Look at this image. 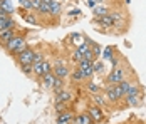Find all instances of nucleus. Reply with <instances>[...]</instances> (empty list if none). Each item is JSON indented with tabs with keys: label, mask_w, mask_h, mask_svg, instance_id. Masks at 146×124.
Instances as JSON below:
<instances>
[{
	"label": "nucleus",
	"mask_w": 146,
	"mask_h": 124,
	"mask_svg": "<svg viewBox=\"0 0 146 124\" xmlns=\"http://www.w3.org/2000/svg\"><path fill=\"white\" fill-rule=\"evenodd\" d=\"M126 77V69L123 67V66H116V67H113V70L108 74V84H113V86H116L119 84L123 79Z\"/></svg>",
	"instance_id": "1"
},
{
	"label": "nucleus",
	"mask_w": 146,
	"mask_h": 124,
	"mask_svg": "<svg viewBox=\"0 0 146 124\" xmlns=\"http://www.w3.org/2000/svg\"><path fill=\"white\" fill-rule=\"evenodd\" d=\"M32 67H34V74H35L37 77H42V76H45V74L52 72V64H50V62H47V60H42V62H34V64H32Z\"/></svg>",
	"instance_id": "2"
},
{
	"label": "nucleus",
	"mask_w": 146,
	"mask_h": 124,
	"mask_svg": "<svg viewBox=\"0 0 146 124\" xmlns=\"http://www.w3.org/2000/svg\"><path fill=\"white\" fill-rule=\"evenodd\" d=\"M34 54H35V50L34 49H30V47H25L20 54H17V62H19V66H22V64H32L34 62Z\"/></svg>",
	"instance_id": "3"
},
{
	"label": "nucleus",
	"mask_w": 146,
	"mask_h": 124,
	"mask_svg": "<svg viewBox=\"0 0 146 124\" xmlns=\"http://www.w3.org/2000/svg\"><path fill=\"white\" fill-rule=\"evenodd\" d=\"M24 40H25V37H24V35H14V37H12L10 40L7 42L3 47H5V50H7L9 54L14 55V52L17 50V47H19V45H20V44H22Z\"/></svg>",
	"instance_id": "4"
},
{
	"label": "nucleus",
	"mask_w": 146,
	"mask_h": 124,
	"mask_svg": "<svg viewBox=\"0 0 146 124\" xmlns=\"http://www.w3.org/2000/svg\"><path fill=\"white\" fill-rule=\"evenodd\" d=\"M104 97L109 101V102H117V101H121L119 96L116 94V89H114V86L113 84H106V89H104Z\"/></svg>",
	"instance_id": "5"
},
{
	"label": "nucleus",
	"mask_w": 146,
	"mask_h": 124,
	"mask_svg": "<svg viewBox=\"0 0 146 124\" xmlns=\"http://www.w3.org/2000/svg\"><path fill=\"white\" fill-rule=\"evenodd\" d=\"M94 22L99 24V25H102V27H114V19H113L111 12L106 14V15H101V17H96Z\"/></svg>",
	"instance_id": "6"
},
{
	"label": "nucleus",
	"mask_w": 146,
	"mask_h": 124,
	"mask_svg": "<svg viewBox=\"0 0 146 124\" xmlns=\"http://www.w3.org/2000/svg\"><path fill=\"white\" fill-rule=\"evenodd\" d=\"M52 69H54V74H56L57 77H60V79H66V77L71 76V70H69V67H67L66 64H57V66H54Z\"/></svg>",
	"instance_id": "7"
},
{
	"label": "nucleus",
	"mask_w": 146,
	"mask_h": 124,
	"mask_svg": "<svg viewBox=\"0 0 146 124\" xmlns=\"http://www.w3.org/2000/svg\"><path fill=\"white\" fill-rule=\"evenodd\" d=\"M72 119H74V114L67 109L57 114V124H72Z\"/></svg>",
	"instance_id": "8"
},
{
	"label": "nucleus",
	"mask_w": 146,
	"mask_h": 124,
	"mask_svg": "<svg viewBox=\"0 0 146 124\" xmlns=\"http://www.w3.org/2000/svg\"><path fill=\"white\" fill-rule=\"evenodd\" d=\"M88 114L91 116V119L94 121V123H99V121H102V117H104V114H102V111L99 106H92V107H89Z\"/></svg>",
	"instance_id": "9"
},
{
	"label": "nucleus",
	"mask_w": 146,
	"mask_h": 124,
	"mask_svg": "<svg viewBox=\"0 0 146 124\" xmlns=\"http://www.w3.org/2000/svg\"><path fill=\"white\" fill-rule=\"evenodd\" d=\"M72 92H69V91H64V89L56 91V102H69V101H72Z\"/></svg>",
	"instance_id": "10"
},
{
	"label": "nucleus",
	"mask_w": 146,
	"mask_h": 124,
	"mask_svg": "<svg viewBox=\"0 0 146 124\" xmlns=\"http://www.w3.org/2000/svg\"><path fill=\"white\" fill-rule=\"evenodd\" d=\"M94 121L91 119V116H89L88 112H84V114H77V116H74L72 119V124H92Z\"/></svg>",
	"instance_id": "11"
},
{
	"label": "nucleus",
	"mask_w": 146,
	"mask_h": 124,
	"mask_svg": "<svg viewBox=\"0 0 146 124\" xmlns=\"http://www.w3.org/2000/svg\"><path fill=\"white\" fill-rule=\"evenodd\" d=\"M5 29H15V22L10 15L0 17V30H5Z\"/></svg>",
	"instance_id": "12"
},
{
	"label": "nucleus",
	"mask_w": 146,
	"mask_h": 124,
	"mask_svg": "<svg viewBox=\"0 0 146 124\" xmlns=\"http://www.w3.org/2000/svg\"><path fill=\"white\" fill-rule=\"evenodd\" d=\"M14 35H15L14 29H5V30H0V44H2V45H5L7 42L14 37Z\"/></svg>",
	"instance_id": "13"
},
{
	"label": "nucleus",
	"mask_w": 146,
	"mask_h": 124,
	"mask_svg": "<svg viewBox=\"0 0 146 124\" xmlns=\"http://www.w3.org/2000/svg\"><path fill=\"white\" fill-rule=\"evenodd\" d=\"M40 79H42V84H44L45 87H49V89H52V86H54V82H56V79H57V76H56L54 72H49V74H45V76H42Z\"/></svg>",
	"instance_id": "14"
},
{
	"label": "nucleus",
	"mask_w": 146,
	"mask_h": 124,
	"mask_svg": "<svg viewBox=\"0 0 146 124\" xmlns=\"http://www.w3.org/2000/svg\"><path fill=\"white\" fill-rule=\"evenodd\" d=\"M60 12H62V7H60V3H59L57 0H54L52 3H49V14L52 15V17L60 15Z\"/></svg>",
	"instance_id": "15"
},
{
	"label": "nucleus",
	"mask_w": 146,
	"mask_h": 124,
	"mask_svg": "<svg viewBox=\"0 0 146 124\" xmlns=\"http://www.w3.org/2000/svg\"><path fill=\"white\" fill-rule=\"evenodd\" d=\"M0 9H2V10H5L9 15L15 12V5H14V2H12V0H2Z\"/></svg>",
	"instance_id": "16"
},
{
	"label": "nucleus",
	"mask_w": 146,
	"mask_h": 124,
	"mask_svg": "<svg viewBox=\"0 0 146 124\" xmlns=\"http://www.w3.org/2000/svg\"><path fill=\"white\" fill-rule=\"evenodd\" d=\"M22 17H24V20H25L27 24H30V25H39V19L35 17V14H30L29 10H25V12L22 14Z\"/></svg>",
	"instance_id": "17"
},
{
	"label": "nucleus",
	"mask_w": 146,
	"mask_h": 124,
	"mask_svg": "<svg viewBox=\"0 0 146 124\" xmlns=\"http://www.w3.org/2000/svg\"><path fill=\"white\" fill-rule=\"evenodd\" d=\"M92 12H94V15H96V17H101V15L109 14V9H108L104 3H98V5L92 9Z\"/></svg>",
	"instance_id": "18"
},
{
	"label": "nucleus",
	"mask_w": 146,
	"mask_h": 124,
	"mask_svg": "<svg viewBox=\"0 0 146 124\" xmlns=\"http://www.w3.org/2000/svg\"><path fill=\"white\" fill-rule=\"evenodd\" d=\"M126 96H139L141 97V87H139V84H129V89H128V92H126Z\"/></svg>",
	"instance_id": "19"
},
{
	"label": "nucleus",
	"mask_w": 146,
	"mask_h": 124,
	"mask_svg": "<svg viewBox=\"0 0 146 124\" xmlns=\"http://www.w3.org/2000/svg\"><path fill=\"white\" fill-rule=\"evenodd\" d=\"M101 57L104 59V60H109V59H113L114 57V47H104L101 50Z\"/></svg>",
	"instance_id": "20"
},
{
	"label": "nucleus",
	"mask_w": 146,
	"mask_h": 124,
	"mask_svg": "<svg viewBox=\"0 0 146 124\" xmlns=\"http://www.w3.org/2000/svg\"><path fill=\"white\" fill-rule=\"evenodd\" d=\"M71 40H72V44L76 45V47H79V45H82L86 40V37L84 35H81V34H71Z\"/></svg>",
	"instance_id": "21"
},
{
	"label": "nucleus",
	"mask_w": 146,
	"mask_h": 124,
	"mask_svg": "<svg viewBox=\"0 0 146 124\" xmlns=\"http://www.w3.org/2000/svg\"><path fill=\"white\" fill-rule=\"evenodd\" d=\"M126 99V104L129 107H138L139 106V96H124Z\"/></svg>",
	"instance_id": "22"
},
{
	"label": "nucleus",
	"mask_w": 146,
	"mask_h": 124,
	"mask_svg": "<svg viewBox=\"0 0 146 124\" xmlns=\"http://www.w3.org/2000/svg\"><path fill=\"white\" fill-rule=\"evenodd\" d=\"M71 77H72V81H76V82H81V81H84V79H86V77H84V74H82V70L77 69V67L71 72Z\"/></svg>",
	"instance_id": "23"
},
{
	"label": "nucleus",
	"mask_w": 146,
	"mask_h": 124,
	"mask_svg": "<svg viewBox=\"0 0 146 124\" xmlns=\"http://www.w3.org/2000/svg\"><path fill=\"white\" fill-rule=\"evenodd\" d=\"M92 69H94V74H101L102 70H104V62L94 59V62H92Z\"/></svg>",
	"instance_id": "24"
},
{
	"label": "nucleus",
	"mask_w": 146,
	"mask_h": 124,
	"mask_svg": "<svg viewBox=\"0 0 146 124\" xmlns=\"http://www.w3.org/2000/svg\"><path fill=\"white\" fill-rule=\"evenodd\" d=\"M20 69H22L24 74H27V76L34 74V67H32V64H22V66H20Z\"/></svg>",
	"instance_id": "25"
},
{
	"label": "nucleus",
	"mask_w": 146,
	"mask_h": 124,
	"mask_svg": "<svg viewBox=\"0 0 146 124\" xmlns=\"http://www.w3.org/2000/svg\"><path fill=\"white\" fill-rule=\"evenodd\" d=\"M88 89H89V92H91V94H98V92L101 91V87H99L98 84H94V82H89L88 84Z\"/></svg>",
	"instance_id": "26"
},
{
	"label": "nucleus",
	"mask_w": 146,
	"mask_h": 124,
	"mask_svg": "<svg viewBox=\"0 0 146 124\" xmlns=\"http://www.w3.org/2000/svg\"><path fill=\"white\" fill-rule=\"evenodd\" d=\"M102 96H104V94L98 92V94H92V99H94L99 106H104V104H106V101H104V97H102Z\"/></svg>",
	"instance_id": "27"
},
{
	"label": "nucleus",
	"mask_w": 146,
	"mask_h": 124,
	"mask_svg": "<svg viewBox=\"0 0 146 124\" xmlns=\"http://www.w3.org/2000/svg\"><path fill=\"white\" fill-rule=\"evenodd\" d=\"M37 12H39V14H42V15H50V14H49V5L44 3V2L40 3V7H39V10H37Z\"/></svg>",
	"instance_id": "28"
},
{
	"label": "nucleus",
	"mask_w": 146,
	"mask_h": 124,
	"mask_svg": "<svg viewBox=\"0 0 146 124\" xmlns=\"http://www.w3.org/2000/svg\"><path fill=\"white\" fill-rule=\"evenodd\" d=\"M19 3H20V7H22L24 10H32V5H30V0H19Z\"/></svg>",
	"instance_id": "29"
},
{
	"label": "nucleus",
	"mask_w": 146,
	"mask_h": 124,
	"mask_svg": "<svg viewBox=\"0 0 146 124\" xmlns=\"http://www.w3.org/2000/svg\"><path fill=\"white\" fill-rule=\"evenodd\" d=\"M67 109V102H56V111L59 112H64V111Z\"/></svg>",
	"instance_id": "30"
},
{
	"label": "nucleus",
	"mask_w": 146,
	"mask_h": 124,
	"mask_svg": "<svg viewBox=\"0 0 146 124\" xmlns=\"http://www.w3.org/2000/svg\"><path fill=\"white\" fill-rule=\"evenodd\" d=\"M42 0H30V5H32V10H39Z\"/></svg>",
	"instance_id": "31"
},
{
	"label": "nucleus",
	"mask_w": 146,
	"mask_h": 124,
	"mask_svg": "<svg viewBox=\"0 0 146 124\" xmlns=\"http://www.w3.org/2000/svg\"><path fill=\"white\" fill-rule=\"evenodd\" d=\"M44 60V55H42V52H35L34 54V62H42ZM32 62V64H34Z\"/></svg>",
	"instance_id": "32"
},
{
	"label": "nucleus",
	"mask_w": 146,
	"mask_h": 124,
	"mask_svg": "<svg viewBox=\"0 0 146 124\" xmlns=\"http://www.w3.org/2000/svg\"><path fill=\"white\" fill-rule=\"evenodd\" d=\"M81 14H82V12H81L79 9H72V10H69V12H67V15H69V17H79Z\"/></svg>",
	"instance_id": "33"
},
{
	"label": "nucleus",
	"mask_w": 146,
	"mask_h": 124,
	"mask_svg": "<svg viewBox=\"0 0 146 124\" xmlns=\"http://www.w3.org/2000/svg\"><path fill=\"white\" fill-rule=\"evenodd\" d=\"M91 49H92V54H94V57L101 55V47H99V45H94V47H91Z\"/></svg>",
	"instance_id": "34"
},
{
	"label": "nucleus",
	"mask_w": 146,
	"mask_h": 124,
	"mask_svg": "<svg viewBox=\"0 0 146 124\" xmlns=\"http://www.w3.org/2000/svg\"><path fill=\"white\" fill-rule=\"evenodd\" d=\"M98 3H101V0H88V7H91V9H94Z\"/></svg>",
	"instance_id": "35"
},
{
	"label": "nucleus",
	"mask_w": 146,
	"mask_h": 124,
	"mask_svg": "<svg viewBox=\"0 0 146 124\" xmlns=\"http://www.w3.org/2000/svg\"><path fill=\"white\" fill-rule=\"evenodd\" d=\"M109 64H111L113 67H116V66H119V59H117V57H113V59H109Z\"/></svg>",
	"instance_id": "36"
},
{
	"label": "nucleus",
	"mask_w": 146,
	"mask_h": 124,
	"mask_svg": "<svg viewBox=\"0 0 146 124\" xmlns=\"http://www.w3.org/2000/svg\"><path fill=\"white\" fill-rule=\"evenodd\" d=\"M42 2H44V3H47V5H49V3H52L54 0H42Z\"/></svg>",
	"instance_id": "37"
},
{
	"label": "nucleus",
	"mask_w": 146,
	"mask_h": 124,
	"mask_svg": "<svg viewBox=\"0 0 146 124\" xmlns=\"http://www.w3.org/2000/svg\"><path fill=\"white\" fill-rule=\"evenodd\" d=\"M101 2H104V0H101Z\"/></svg>",
	"instance_id": "38"
}]
</instances>
